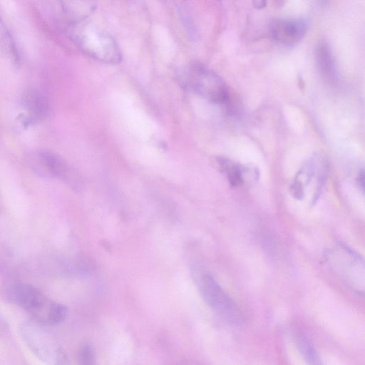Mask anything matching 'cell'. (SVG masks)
Masks as SVG:
<instances>
[{
    "label": "cell",
    "mask_w": 365,
    "mask_h": 365,
    "mask_svg": "<svg viewBox=\"0 0 365 365\" xmlns=\"http://www.w3.org/2000/svg\"><path fill=\"white\" fill-rule=\"evenodd\" d=\"M70 26L72 41L85 55L110 65L122 61L121 50L109 34L86 21Z\"/></svg>",
    "instance_id": "1"
},
{
    "label": "cell",
    "mask_w": 365,
    "mask_h": 365,
    "mask_svg": "<svg viewBox=\"0 0 365 365\" xmlns=\"http://www.w3.org/2000/svg\"><path fill=\"white\" fill-rule=\"evenodd\" d=\"M9 295L18 306L26 311L34 321L43 325L62 322L68 314L67 308L48 299L31 285L15 283Z\"/></svg>",
    "instance_id": "2"
},
{
    "label": "cell",
    "mask_w": 365,
    "mask_h": 365,
    "mask_svg": "<svg viewBox=\"0 0 365 365\" xmlns=\"http://www.w3.org/2000/svg\"><path fill=\"white\" fill-rule=\"evenodd\" d=\"M180 83L205 99L216 104L228 99V89L223 79L201 63H194L180 70Z\"/></svg>",
    "instance_id": "3"
},
{
    "label": "cell",
    "mask_w": 365,
    "mask_h": 365,
    "mask_svg": "<svg viewBox=\"0 0 365 365\" xmlns=\"http://www.w3.org/2000/svg\"><path fill=\"white\" fill-rule=\"evenodd\" d=\"M329 263L350 287L364 292V264L362 258L345 246H339L329 252Z\"/></svg>",
    "instance_id": "4"
},
{
    "label": "cell",
    "mask_w": 365,
    "mask_h": 365,
    "mask_svg": "<svg viewBox=\"0 0 365 365\" xmlns=\"http://www.w3.org/2000/svg\"><path fill=\"white\" fill-rule=\"evenodd\" d=\"M200 286L203 299L219 317L231 324L242 322L243 316L237 305L210 274L202 276Z\"/></svg>",
    "instance_id": "5"
},
{
    "label": "cell",
    "mask_w": 365,
    "mask_h": 365,
    "mask_svg": "<svg viewBox=\"0 0 365 365\" xmlns=\"http://www.w3.org/2000/svg\"><path fill=\"white\" fill-rule=\"evenodd\" d=\"M307 31V21L301 18L279 19L270 25V33L278 43L292 46L299 43Z\"/></svg>",
    "instance_id": "6"
},
{
    "label": "cell",
    "mask_w": 365,
    "mask_h": 365,
    "mask_svg": "<svg viewBox=\"0 0 365 365\" xmlns=\"http://www.w3.org/2000/svg\"><path fill=\"white\" fill-rule=\"evenodd\" d=\"M41 325V324L36 321L25 324L22 330L24 337L41 359L46 361L51 359L57 360L59 359V352L49 339L48 334Z\"/></svg>",
    "instance_id": "7"
},
{
    "label": "cell",
    "mask_w": 365,
    "mask_h": 365,
    "mask_svg": "<svg viewBox=\"0 0 365 365\" xmlns=\"http://www.w3.org/2000/svg\"><path fill=\"white\" fill-rule=\"evenodd\" d=\"M34 169L45 176L50 175L68 180L71 173L66 163L56 154L49 151L38 153L34 159Z\"/></svg>",
    "instance_id": "8"
},
{
    "label": "cell",
    "mask_w": 365,
    "mask_h": 365,
    "mask_svg": "<svg viewBox=\"0 0 365 365\" xmlns=\"http://www.w3.org/2000/svg\"><path fill=\"white\" fill-rule=\"evenodd\" d=\"M61 11L70 25L87 20L97 8V0H58Z\"/></svg>",
    "instance_id": "9"
},
{
    "label": "cell",
    "mask_w": 365,
    "mask_h": 365,
    "mask_svg": "<svg viewBox=\"0 0 365 365\" xmlns=\"http://www.w3.org/2000/svg\"><path fill=\"white\" fill-rule=\"evenodd\" d=\"M21 101L24 107L36 123L44 118L48 113L46 98L36 89H28L23 93Z\"/></svg>",
    "instance_id": "10"
},
{
    "label": "cell",
    "mask_w": 365,
    "mask_h": 365,
    "mask_svg": "<svg viewBox=\"0 0 365 365\" xmlns=\"http://www.w3.org/2000/svg\"><path fill=\"white\" fill-rule=\"evenodd\" d=\"M0 55L16 66L20 63V56L14 39L0 16Z\"/></svg>",
    "instance_id": "11"
},
{
    "label": "cell",
    "mask_w": 365,
    "mask_h": 365,
    "mask_svg": "<svg viewBox=\"0 0 365 365\" xmlns=\"http://www.w3.org/2000/svg\"><path fill=\"white\" fill-rule=\"evenodd\" d=\"M217 163L222 173H225L231 186L243 185V167L238 163L225 157L217 158Z\"/></svg>",
    "instance_id": "12"
},
{
    "label": "cell",
    "mask_w": 365,
    "mask_h": 365,
    "mask_svg": "<svg viewBox=\"0 0 365 365\" xmlns=\"http://www.w3.org/2000/svg\"><path fill=\"white\" fill-rule=\"evenodd\" d=\"M294 339L297 349L307 363L309 364H322L318 353L309 337L302 332L296 331Z\"/></svg>",
    "instance_id": "13"
},
{
    "label": "cell",
    "mask_w": 365,
    "mask_h": 365,
    "mask_svg": "<svg viewBox=\"0 0 365 365\" xmlns=\"http://www.w3.org/2000/svg\"><path fill=\"white\" fill-rule=\"evenodd\" d=\"M316 58L321 71L329 78L334 73V61L330 48L326 43H319L316 49Z\"/></svg>",
    "instance_id": "14"
},
{
    "label": "cell",
    "mask_w": 365,
    "mask_h": 365,
    "mask_svg": "<svg viewBox=\"0 0 365 365\" xmlns=\"http://www.w3.org/2000/svg\"><path fill=\"white\" fill-rule=\"evenodd\" d=\"M79 363L91 365L94 363V352L91 345L86 344L81 346L78 354Z\"/></svg>",
    "instance_id": "15"
},
{
    "label": "cell",
    "mask_w": 365,
    "mask_h": 365,
    "mask_svg": "<svg viewBox=\"0 0 365 365\" xmlns=\"http://www.w3.org/2000/svg\"><path fill=\"white\" fill-rule=\"evenodd\" d=\"M304 187L301 181L294 178L290 186V192L294 198L302 200L304 197Z\"/></svg>",
    "instance_id": "16"
},
{
    "label": "cell",
    "mask_w": 365,
    "mask_h": 365,
    "mask_svg": "<svg viewBox=\"0 0 365 365\" xmlns=\"http://www.w3.org/2000/svg\"><path fill=\"white\" fill-rule=\"evenodd\" d=\"M253 6L257 9H262L267 5V0H252Z\"/></svg>",
    "instance_id": "17"
},
{
    "label": "cell",
    "mask_w": 365,
    "mask_h": 365,
    "mask_svg": "<svg viewBox=\"0 0 365 365\" xmlns=\"http://www.w3.org/2000/svg\"><path fill=\"white\" fill-rule=\"evenodd\" d=\"M357 182L361 190L364 191V170H361L357 177Z\"/></svg>",
    "instance_id": "18"
}]
</instances>
